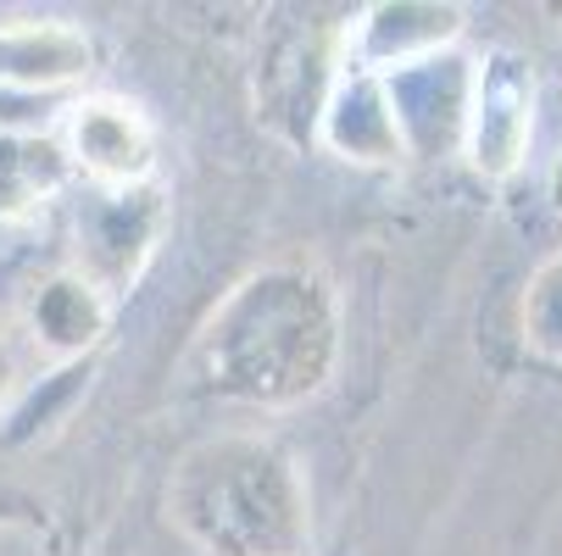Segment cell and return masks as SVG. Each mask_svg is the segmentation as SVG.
Segmentation results:
<instances>
[{
	"label": "cell",
	"mask_w": 562,
	"mask_h": 556,
	"mask_svg": "<svg viewBox=\"0 0 562 556\" xmlns=\"http://www.w3.org/2000/svg\"><path fill=\"white\" fill-rule=\"evenodd\" d=\"M340 300L312 268H262L239 279L195 334L190 373L239 407H301L335 378Z\"/></svg>",
	"instance_id": "6da1fadb"
},
{
	"label": "cell",
	"mask_w": 562,
	"mask_h": 556,
	"mask_svg": "<svg viewBox=\"0 0 562 556\" xmlns=\"http://www.w3.org/2000/svg\"><path fill=\"white\" fill-rule=\"evenodd\" d=\"M168 518L201 556H306V485L284 445L262 434H217L168 479Z\"/></svg>",
	"instance_id": "7a4b0ae2"
},
{
	"label": "cell",
	"mask_w": 562,
	"mask_h": 556,
	"mask_svg": "<svg viewBox=\"0 0 562 556\" xmlns=\"http://www.w3.org/2000/svg\"><path fill=\"white\" fill-rule=\"evenodd\" d=\"M168 234V201L156 184L139 190H95L78 206V228H72V273L95 284L106 300L134 290L139 273L150 268L156 246Z\"/></svg>",
	"instance_id": "3957f363"
},
{
	"label": "cell",
	"mask_w": 562,
	"mask_h": 556,
	"mask_svg": "<svg viewBox=\"0 0 562 556\" xmlns=\"http://www.w3.org/2000/svg\"><path fill=\"white\" fill-rule=\"evenodd\" d=\"M535 139V72L518 50H491L473 61V95H468V128L462 156L479 179H513Z\"/></svg>",
	"instance_id": "277c9868"
},
{
	"label": "cell",
	"mask_w": 562,
	"mask_h": 556,
	"mask_svg": "<svg viewBox=\"0 0 562 556\" xmlns=\"http://www.w3.org/2000/svg\"><path fill=\"white\" fill-rule=\"evenodd\" d=\"M401 150L435 162V156H457L462 150V128H468V95H473V56L462 50H440L424 56L413 67H395L379 78Z\"/></svg>",
	"instance_id": "5b68a950"
},
{
	"label": "cell",
	"mask_w": 562,
	"mask_h": 556,
	"mask_svg": "<svg viewBox=\"0 0 562 556\" xmlns=\"http://www.w3.org/2000/svg\"><path fill=\"white\" fill-rule=\"evenodd\" d=\"M67 168H78L95 190H139L156 184V128L128 95H85L67 112Z\"/></svg>",
	"instance_id": "8992f818"
},
{
	"label": "cell",
	"mask_w": 562,
	"mask_h": 556,
	"mask_svg": "<svg viewBox=\"0 0 562 556\" xmlns=\"http://www.w3.org/2000/svg\"><path fill=\"white\" fill-rule=\"evenodd\" d=\"M468 34V12L451 0H373L357 12V23L346 29V61L357 72H395L413 67L424 56L457 50V39Z\"/></svg>",
	"instance_id": "52a82bcc"
},
{
	"label": "cell",
	"mask_w": 562,
	"mask_h": 556,
	"mask_svg": "<svg viewBox=\"0 0 562 556\" xmlns=\"http://www.w3.org/2000/svg\"><path fill=\"white\" fill-rule=\"evenodd\" d=\"M312 139L324 150H335L340 162H357V168H395L401 156H407L401 150V134H395V117H390V101H384V84L373 72H357V67L335 72Z\"/></svg>",
	"instance_id": "ba28073f"
},
{
	"label": "cell",
	"mask_w": 562,
	"mask_h": 556,
	"mask_svg": "<svg viewBox=\"0 0 562 556\" xmlns=\"http://www.w3.org/2000/svg\"><path fill=\"white\" fill-rule=\"evenodd\" d=\"M90 67L95 45L72 23H0V90H67Z\"/></svg>",
	"instance_id": "9c48e42d"
},
{
	"label": "cell",
	"mask_w": 562,
	"mask_h": 556,
	"mask_svg": "<svg viewBox=\"0 0 562 556\" xmlns=\"http://www.w3.org/2000/svg\"><path fill=\"white\" fill-rule=\"evenodd\" d=\"M106 324H112V300H106L95 284H85L72 268L50 273V279L29 295V334H34L50 356H61V362L85 356V351L106 334Z\"/></svg>",
	"instance_id": "30bf717a"
},
{
	"label": "cell",
	"mask_w": 562,
	"mask_h": 556,
	"mask_svg": "<svg viewBox=\"0 0 562 556\" xmlns=\"http://www.w3.org/2000/svg\"><path fill=\"white\" fill-rule=\"evenodd\" d=\"M67 156L45 134H7L0 128V223L29 217L67 184Z\"/></svg>",
	"instance_id": "8fae6325"
},
{
	"label": "cell",
	"mask_w": 562,
	"mask_h": 556,
	"mask_svg": "<svg viewBox=\"0 0 562 556\" xmlns=\"http://www.w3.org/2000/svg\"><path fill=\"white\" fill-rule=\"evenodd\" d=\"M524 345L546 362H562V251L546 257L535 273H529V290H524Z\"/></svg>",
	"instance_id": "7c38bea8"
},
{
	"label": "cell",
	"mask_w": 562,
	"mask_h": 556,
	"mask_svg": "<svg viewBox=\"0 0 562 556\" xmlns=\"http://www.w3.org/2000/svg\"><path fill=\"white\" fill-rule=\"evenodd\" d=\"M12 378H18V373H12V351L0 345V401H7V395H12Z\"/></svg>",
	"instance_id": "4fadbf2b"
},
{
	"label": "cell",
	"mask_w": 562,
	"mask_h": 556,
	"mask_svg": "<svg viewBox=\"0 0 562 556\" xmlns=\"http://www.w3.org/2000/svg\"><path fill=\"white\" fill-rule=\"evenodd\" d=\"M551 201H557V212H562V156H557V168H551Z\"/></svg>",
	"instance_id": "5bb4252c"
}]
</instances>
